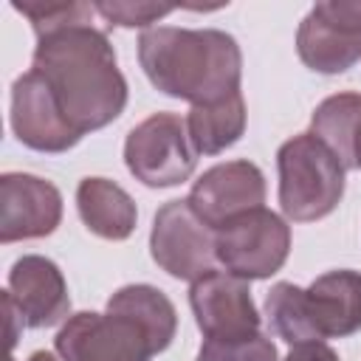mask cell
Returning <instances> with one entry per match:
<instances>
[{
	"mask_svg": "<svg viewBox=\"0 0 361 361\" xmlns=\"http://www.w3.org/2000/svg\"><path fill=\"white\" fill-rule=\"evenodd\" d=\"M31 71L45 79L79 135L113 124L127 107V79L107 34L93 23H68L39 34Z\"/></svg>",
	"mask_w": 361,
	"mask_h": 361,
	"instance_id": "6da1fadb",
	"label": "cell"
},
{
	"mask_svg": "<svg viewBox=\"0 0 361 361\" xmlns=\"http://www.w3.org/2000/svg\"><path fill=\"white\" fill-rule=\"evenodd\" d=\"M138 62L155 90L192 107L234 96L243 82V51L220 28H147L138 37Z\"/></svg>",
	"mask_w": 361,
	"mask_h": 361,
	"instance_id": "7a4b0ae2",
	"label": "cell"
},
{
	"mask_svg": "<svg viewBox=\"0 0 361 361\" xmlns=\"http://www.w3.org/2000/svg\"><path fill=\"white\" fill-rule=\"evenodd\" d=\"M271 333L288 344L347 338L361 330V274L327 271L307 288L276 282L265 296Z\"/></svg>",
	"mask_w": 361,
	"mask_h": 361,
	"instance_id": "3957f363",
	"label": "cell"
},
{
	"mask_svg": "<svg viewBox=\"0 0 361 361\" xmlns=\"http://www.w3.org/2000/svg\"><path fill=\"white\" fill-rule=\"evenodd\" d=\"M279 206L293 223H313L336 212L344 197L347 169L313 133L288 138L276 152Z\"/></svg>",
	"mask_w": 361,
	"mask_h": 361,
	"instance_id": "277c9868",
	"label": "cell"
},
{
	"mask_svg": "<svg viewBox=\"0 0 361 361\" xmlns=\"http://www.w3.org/2000/svg\"><path fill=\"white\" fill-rule=\"evenodd\" d=\"M124 164L135 180L149 189H169L195 172L197 152L189 141L186 118L178 113H152L127 133Z\"/></svg>",
	"mask_w": 361,
	"mask_h": 361,
	"instance_id": "5b68a950",
	"label": "cell"
},
{
	"mask_svg": "<svg viewBox=\"0 0 361 361\" xmlns=\"http://www.w3.org/2000/svg\"><path fill=\"white\" fill-rule=\"evenodd\" d=\"M54 347L62 361H149L161 353L141 322L110 307L68 316Z\"/></svg>",
	"mask_w": 361,
	"mask_h": 361,
	"instance_id": "8992f818",
	"label": "cell"
},
{
	"mask_svg": "<svg viewBox=\"0 0 361 361\" xmlns=\"http://www.w3.org/2000/svg\"><path fill=\"white\" fill-rule=\"evenodd\" d=\"M217 262L240 279H268L282 271L290 254V226L259 206L217 228Z\"/></svg>",
	"mask_w": 361,
	"mask_h": 361,
	"instance_id": "52a82bcc",
	"label": "cell"
},
{
	"mask_svg": "<svg viewBox=\"0 0 361 361\" xmlns=\"http://www.w3.org/2000/svg\"><path fill=\"white\" fill-rule=\"evenodd\" d=\"M217 231L197 217L189 200H169L158 209L149 231V254L175 279L197 282L214 271Z\"/></svg>",
	"mask_w": 361,
	"mask_h": 361,
	"instance_id": "ba28073f",
	"label": "cell"
},
{
	"mask_svg": "<svg viewBox=\"0 0 361 361\" xmlns=\"http://www.w3.org/2000/svg\"><path fill=\"white\" fill-rule=\"evenodd\" d=\"M296 54L324 76L350 71L361 59V0L316 3L299 23Z\"/></svg>",
	"mask_w": 361,
	"mask_h": 361,
	"instance_id": "9c48e42d",
	"label": "cell"
},
{
	"mask_svg": "<svg viewBox=\"0 0 361 361\" xmlns=\"http://www.w3.org/2000/svg\"><path fill=\"white\" fill-rule=\"evenodd\" d=\"M189 305L206 338L240 341L259 333L262 319L251 299L248 279H240L228 271H212L192 282Z\"/></svg>",
	"mask_w": 361,
	"mask_h": 361,
	"instance_id": "30bf717a",
	"label": "cell"
},
{
	"mask_svg": "<svg viewBox=\"0 0 361 361\" xmlns=\"http://www.w3.org/2000/svg\"><path fill=\"white\" fill-rule=\"evenodd\" d=\"M8 121L17 141L37 152H68L82 141L37 71H25L14 79Z\"/></svg>",
	"mask_w": 361,
	"mask_h": 361,
	"instance_id": "8fae6325",
	"label": "cell"
},
{
	"mask_svg": "<svg viewBox=\"0 0 361 361\" xmlns=\"http://www.w3.org/2000/svg\"><path fill=\"white\" fill-rule=\"evenodd\" d=\"M265 175L251 161H226L206 169L189 189V206L214 231L265 203Z\"/></svg>",
	"mask_w": 361,
	"mask_h": 361,
	"instance_id": "7c38bea8",
	"label": "cell"
},
{
	"mask_svg": "<svg viewBox=\"0 0 361 361\" xmlns=\"http://www.w3.org/2000/svg\"><path fill=\"white\" fill-rule=\"evenodd\" d=\"M59 189L28 172H6L0 178V243L39 240L59 228Z\"/></svg>",
	"mask_w": 361,
	"mask_h": 361,
	"instance_id": "4fadbf2b",
	"label": "cell"
},
{
	"mask_svg": "<svg viewBox=\"0 0 361 361\" xmlns=\"http://www.w3.org/2000/svg\"><path fill=\"white\" fill-rule=\"evenodd\" d=\"M20 313L23 327H54L71 316V293L59 265L42 254H23L8 271L3 290Z\"/></svg>",
	"mask_w": 361,
	"mask_h": 361,
	"instance_id": "5bb4252c",
	"label": "cell"
},
{
	"mask_svg": "<svg viewBox=\"0 0 361 361\" xmlns=\"http://www.w3.org/2000/svg\"><path fill=\"white\" fill-rule=\"evenodd\" d=\"M76 212L85 228L102 240H127L135 231V200L107 178H85L76 186Z\"/></svg>",
	"mask_w": 361,
	"mask_h": 361,
	"instance_id": "9a60e30c",
	"label": "cell"
},
{
	"mask_svg": "<svg viewBox=\"0 0 361 361\" xmlns=\"http://www.w3.org/2000/svg\"><path fill=\"white\" fill-rule=\"evenodd\" d=\"M186 130L197 155H220L245 133L243 93H234L214 104H195L186 113Z\"/></svg>",
	"mask_w": 361,
	"mask_h": 361,
	"instance_id": "2e32d148",
	"label": "cell"
},
{
	"mask_svg": "<svg viewBox=\"0 0 361 361\" xmlns=\"http://www.w3.org/2000/svg\"><path fill=\"white\" fill-rule=\"evenodd\" d=\"M107 307L121 310V313L133 316L135 322H141L161 353L172 344V338L178 333V310H175L172 299L155 285H144V282L124 285L107 299Z\"/></svg>",
	"mask_w": 361,
	"mask_h": 361,
	"instance_id": "e0dca14e",
	"label": "cell"
},
{
	"mask_svg": "<svg viewBox=\"0 0 361 361\" xmlns=\"http://www.w3.org/2000/svg\"><path fill=\"white\" fill-rule=\"evenodd\" d=\"M11 6L23 17H28L34 37L68 23H90L96 14L90 3H73V0H14Z\"/></svg>",
	"mask_w": 361,
	"mask_h": 361,
	"instance_id": "ac0fdd59",
	"label": "cell"
},
{
	"mask_svg": "<svg viewBox=\"0 0 361 361\" xmlns=\"http://www.w3.org/2000/svg\"><path fill=\"white\" fill-rule=\"evenodd\" d=\"M195 361H276V347L268 336L257 333L240 341H214L206 338Z\"/></svg>",
	"mask_w": 361,
	"mask_h": 361,
	"instance_id": "d6986e66",
	"label": "cell"
},
{
	"mask_svg": "<svg viewBox=\"0 0 361 361\" xmlns=\"http://www.w3.org/2000/svg\"><path fill=\"white\" fill-rule=\"evenodd\" d=\"M96 14L104 17L107 25H118V28H147L152 23H158L161 17L172 14L175 6H164V3H133V0H102L93 3Z\"/></svg>",
	"mask_w": 361,
	"mask_h": 361,
	"instance_id": "ffe728a7",
	"label": "cell"
},
{
	"mask_svg": "<svg viewBox=\"0 0 361 361\" xmlns=\"http://www.w3.org/2000/svg\"><path fill=\"white\" fill-rule=\"evenodd\" d=\"M282 361H338V355L324 341H302V344H290Z\"/></svg>",
	"mask_w": 361,
	"mask_h": 361,
	"instance_id": "44dd1931",
	"label": "cell"
},
{
	"mask_svg": "<svg viewBox=\"0 0 361 361\" xmlns=\"http://www.w3.org/2000/svg\"><path fill=\"white\" fill-rule=\"evenodd\" d=\"M344 166L347 169H361V118L355 124V133H353V141H350V152H347Z\"/></svg>",
	"mask_w": 361,
	"mask_h": 361,
	"instance_id": "7402d4cb",
	"label": "cell"
},
{
	"mask_svg": "<svg viewBox=\"0 0 361 361\" xmlns=\"http://www.w3.org/2000/svg\"><path fill=\"white\" fill-rule=\"evenodd\" d=\"M28 361H62V358H56V355L48 353V350H37V353L28 355Z\"/></svg>",
	"mask_w": 361,
	"mask_h": 361,
	"instance_id": "603a6c76",
	"label": "cell"
}]
</instances>
